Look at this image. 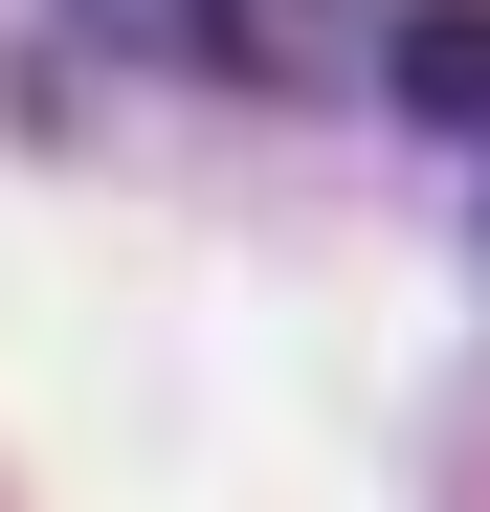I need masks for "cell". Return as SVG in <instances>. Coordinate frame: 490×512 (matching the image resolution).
I'll list each match as a JSON object with an SVG mask.
<instances>
[{
  "mask_svg": "<svg viewBox=\"0 0 490 512\" xmlns=\"http://www.w3.org/2000/svg\"><path fill=\"white\" fill-rule=\"evenodd\" d=\"M379 67H401V112H424V134H490V0H401Z\"/></svg>",
  "mask_w": 490,
  "mask_h": 512,
  "instance_id": "7a4b0ae2",
  "label": "cell"
},
{
  "mask_svg": "<svg viewBox=\"0 0 490 512\" xmlns=\"http://www.w3.org/2000/svg\"><path fill=\"white\" fill-rule=\"evenodd\" d=\"M67 23L134 45V67H201V90H290L335 45V0H67Z\"/></svg>",
  "mask_w": 490,
  "mask_h": 512,
  "instance_id": "6da1fadb",
  "label": "cell"
}]
</instances>
